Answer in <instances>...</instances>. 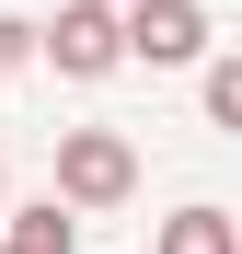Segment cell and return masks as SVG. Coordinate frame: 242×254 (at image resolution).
<instances>
[{
    "label": "cell",
    "instance_id": "1",
    "mask_svg": "<svg viewBox=\"0 0 242 254\" xmlns=\"http://www.w3.org/2000/svg\"><path fill=\"white\" fill-rule=\"evenodd\" d=\"M35 47L58 58V81H104V69H127V12L115 0H69L58 23H35Z\"/></svg>",
    "mask_w": 242,
    "mask_h": 254
},
{
    "label": "cell",
    "instance_id": "2",
    "mask_svg": "<svg viewBox=\"0 0 242 254\" xmlns=\"http://www.w3.org/2000/svg\"><path fill=\"white\" fill-rule=\"evenodd\" d=\"M127 185H139V150L115 127H58V196L69 208H127Z\"/></svg>",
    "mask_w": 242,
    "mask_h": 254
},
{
    "label": "cell",
    "instance_id": "3",
    "mask_svg": "<svg viewBox=\"0 0 242 254\" xmlns=\"http://www.w3.org/2000/svg\"><path fill=\"white\" fill-rule=\"evenodd\" d=\"M127 58L139 69H196L208 58V12L196 0H127Z\"/></svg>",
    "mask_w": 242,
    "mask_h": 254
},
{
    "label": "cell",
    "instance_id": "4",
    "mask_svg": "<svg viewBox=\"0 0 242 254\" xmlns=\"http://www.w3.org/2000/svg\"><path fill=\"white\" fill-rule=\"evenodd\" d=\"M161 254H242V220L231 208H173L161 220Z\"/></svg>",
    "mask_w": 242,
    "mask_h": 254
},
{
    "label": "cell",
    "instance_id": "5",
    "mask_svg": "<svg viewBox=\"0 0 242 254\" xmlns=\"http://www.w3.org/2000/svg\"><path fill=\"white\" fill-rule=\"evenodd\" d=\"M12 243H35V254H81V220H69V196H35V208H12Z\"/></svg>",
    "mask_w": 242,
    "mask_h": 254
},
{
    "label": "cell",
    "instance_id": "6",
    "mask_svg": "<svg viewBox=\"0 0 242 254\" xmlns=\"http://www.w3.org/2000/svg\"><path fill=\"white\" fill-rule=\"evenodd\" d=\"M208 116L242 139V47H231V58H208Z\"/></svg>",
    "mask_w": 242,
    "mask_h": 254
},
{
    "label": "cell",
    "instance_id": "7",
    "mask_svg": "<svg viewBox=\"0 0 242 254\" xmlns=\"http://www.w3.org/2000/svg\"><path fill=\"white\" fill-rule=\"evenodd\" d=\"M23 58H35V23H0V81H12Z\"/></svg>",
    "mask_w": 242,
    "mask_h": 254
},
{
    "label": "cell",
    "instance_id": "8",
    "mask_svg": "<svg viewBox=\"0 0 242 254\" xmlns=\"http://www.w3.org/2000/svg\"><path fill=\"white\" fill-rule=\"evenodd\" d=\"M0 254H35V243H0Z\"/></svg>",
    "mask_w": 242,
    "mask_h": 254
},
{
    "label": "cell",
    "instance_id": "9",
    "mask_svg": "<svg viewBox=\"0 0 242 254\" xmlns=\"http://www.w3.org/2000/svg\"><path fill=\"white\" fill-rule=\"evenodd\" d=\"M115 12H127V0H115Z\"/></svg>",
    "mask_w": 242,
    "mask_h": 254
}]
</instances>
